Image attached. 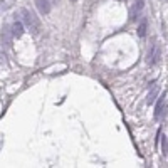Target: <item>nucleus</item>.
Returning a JSON list of instances; mask_svg holds the SVG:
<instances>
[{
  "mask_svg": "<svg viewBox=\"0 0 168 168\" xmlns=\"http://www.w3.org/2000/svg\"><path fill=\"white\" fill-rule=\"evenodd\" d=\"M20 17H22V22L29 27L34 34H37L40 30V22H39V19L30 12L29 9H20Z\"/></svg>",
  "mask_w": 168,
  "mask_h": 168,
  "instance_id": "f257e3e1",
  "label": "nucleus"
},
{
  "mask_svg": "<svg viewBox=\"0 0 168 168\" xmlns=\"http://www.w3.org/2000/svg\"><path fill=\"white\" fill-rule=\"evenodd\" d=\"M160 57H161V49H160L158 44H153L148 49V56H146V61H148L150 66H156L160 62Z\"/></svg>",
  "mask_w": 168,
  "mask_h": 168,
  "instance_id": "f03ea898",
  "label": "nucleus"
},
{
  "mask_svg": "<svg viewBox=\"0 0 168 168\" xmlns=\"http://www.w3.org/2000/svg\"><path fill=\"white\" fill-rule=\"evenodd\" d=\"M143 7H145V0H135V3H133V7H131V19L136 20L141 15V12H143Z\"/></svg>",
  "mask_w": 168,
  "mask_h": 168,
  "instance_id": "7ed1b4c3",
  "label": "nucleus"
},
{
  "mask_svg": "<svg viewBox=\"0 0 168 168\" xmlns=\"http://www.w3.org/2000/svg\"><path fill=\"white\" fill-rule=\"evenodd\" d=\"M35 2V7L42 15H47L50 12V2L49 0H34Z\"/></svg>",
  "mask_w": 168,
  "mask_h": 168,
  "instance_id": "20e7f679",
  "label": "nucleus"
},
{
  "mask_svg": "<svg viewBox=\"0 0 168 168\" xmlns=\"http://www.w3.org/2000/svg\"><path fill=\"white\" fill-rule=\"evenodd\" d=\"M165 96H167V93H161L158 103H156V109H155V119H156V121H160V119L163 118V103H165Z\"/></svg>",
  "mask_w": 168,
  "mask_h": 168,
  "instance_id": "39448f33",
  "label": "nucleus"
},
{
  "mask_svg": "<svg viewBox=\"0 0 168 168\" xmlns=\"http://www.w3.org/2000/svg\"><path fill=\"white\" fill-rule=\"evenodd\" d=\"M12 35L14 37H17V39H20L22 35H24V24L20 22V20H15L14 24H12Z\"/></svg>",
  "mask_w": 168,
  "mask_h": 168,
  "instance_id": "423d86ee",
  "label": "nucleus"
},
{
  "mask_svg": "<svg viewBox=\"0 0 168 168\" xmlns=\"http://www.w3.org/2000/svg\"><path fill=\"white\" fill-rule=\"evenodd\" d=\"M2 40L7 47L12 46V29L7 27V25H3V29H2Z\"/></svg>",
  "mask_w": 168,
  "mask_h": 168,
  "instance_id": "0eeeda50",
  "label": "nucleus"
},
{
  "mask_svg": "<svg viewBox=\"0 0 168 168\" xmlns=\"http://www.w3.org/2000/svg\"><path fill=\"white\" fill-rule=\"evenodd\" d=\"M158 91H160V86H158V84H155V86H153V89H151V91L148 93V98H146V104H150V106H151V104H153V103L156 101Z\"/></svg>",
  "mask_w": 168,
  "mask_h": 168,
  "instance_id": "6e6552de",
  "label": "nucleus"
},
{
  "mask_svg": "<svg viewBox=\"0 0 168 168\" xmlns=\"http://www.w3.org/2000/svg\"><path fill=\"white\" fill-rule=\"evenodd\" d=\"M146 29H148V22H146V19H143L138 25V37L143 39V37L146 35Z\"/></svg>",
  "mask_w": 168,
  "mask_h": 168,
  "instance_id": "1a4fd4ad",
  "label": "nucleus"
},
{
  "mask_svg": "<svg viewBox=\"0 0 168 168\" xmlns=\"http://www.w3.org/2000/svg\"><path fill=\"white\" fill-rule=\"evenodd\" d=\"M161 153H163V156H168V138L167 136H161Z\"/></svg>",
  "mask_w": 168,
  "mask_h": 168,
  "instance_id": "9d476101",
  "label": "nucleus"
},
{
  "mask_svg": "<svg viewBox=\"0 0 168 168\" xmlns=\"http://www.w3.org/2000/svg\"><path fill=\"white\" fill-rule=\"evenodd\" d=\"M76 2H78V0H71V3H76Z\"/></svg>",
  "mask_w": 168,
  "mask_h": 168,
  "instance_id": "9b49d317",
  "label": "nucleus"
}]
</instances>
